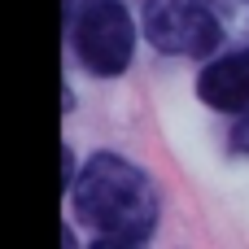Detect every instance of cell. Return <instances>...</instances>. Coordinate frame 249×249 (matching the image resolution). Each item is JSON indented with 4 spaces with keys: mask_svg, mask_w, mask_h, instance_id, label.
Instances as JSON below:
<instances>
[{
    "mask_svg": "<svg viewBox=\"0 0 249 249\" xmlns=\"http://www.w3.org/2000/svg\"><path fill=\"white\" fill-rule=\"evenodd\" d=\"M70 206H74V219L96 232V241L144 245L158 223L153 179L118 153H92L83 162V171L70 184Z\"/></svg>",
    "mask_w": 249,
    "mask_h": 249,
    "instance_id": "obj_1",
    "label": "cell"
},
{
    "mask_svg": "<svg viewBox=\"0 0 249 249\" xmlns=\"http://www.w3.org/2000/svg\"><path fill=\"white\" fill-rule=\"evenodd\" d=\"M70 44H74V57L88 74L114 79L136 57V22H131L127 4L101 0L70 22Z\"/></svg>",
    "mask_w": 249,
    "mask_h": 249,
    "instance_id": "obj_2",
    "label": "cell"
},
{
    "mask_svg": "<svg viewBox=\"0 0 249 249\" xmlns=\"http://www.w3.org/2000/svg\"><path fill=\"white\" fill-rule=\"evenodd\" d=\"M144 35L171 57H206L223 44V22L206 0H144Z\"/></svg>",
    "mask_w": 249,
    "mask_h": 249,
    "instance_id": "obj_3",
    "label": "cell"
},
{
    "mask_svg": "<svg viewBox=\"0 0 249 249\" xmlns=\"http://www.w3.org/2000/svg\"><path fill=\"white\" fill-rule=\"evenodd\" d=\"M197 96L210 109H219V114L245 118L249 114V48H236V53L214 57L197 74Z\"/></svg>",
    "mask_w": 249,
    "mask_h": 249,
    "instance_id": "obj_4",
    "label": "cell"
},
{
    "mask_svg": "<svg viewBox=\"0 0 249 249\" xmlns=\"http://www.w3.org/2000/svg\"><path fill=\"white\" fill-rule=\"evenodd\" d=\"M232 149L236 153H249V114L236 118V127H232Z\"/></svg>",
    "mask_w": 249,
    "mask_h": 249,
    "instance_id": "obj_5",
    "label": "cell"
},
{
    "mask_svg": "<svg viewBox=\"0 0 249 249\" xmlns=\"http://www.w3.org/2000/svg\"><path fill=\"white\" fill-rule=\"evenodd\" d=\"M92 4H101V0H66V13H70V22H74L83 9H92Z\"/></svg>",
    "mask_w": 249,
    "mask_h": 249,
    "instance_id": "obj_6",
    "label": "cell"
},
{
    "mask_svg": "<svg viewBox=\"0 0 249 249\" xmlns=\"http://www.w3.org/2000/svg\"><path fill=\"white\" fill-rule=\"evenodd\" d=\"M92 249H144L140 241H96Z\"/></svg>",
    "mask_w": 249,
    "mask_h": 249,
    "instance_id": "obj_7",
    "label": "cell"
},
{
    "mask_svg": "<svg viewBox=\"0 0 249 249\" xmlns=\"http://www.w3.org/2000/svg\"><path fill=\"white\" fill-rule=\"evenodd\" d=\"M61 249H74V236L70 232H61Z\"/></svg>",
    "mask_w": 249,
    "mask_h": 249,
    "instance_id": "obj_8",
    "label": "cell"
}]
</instances>
